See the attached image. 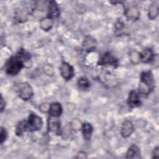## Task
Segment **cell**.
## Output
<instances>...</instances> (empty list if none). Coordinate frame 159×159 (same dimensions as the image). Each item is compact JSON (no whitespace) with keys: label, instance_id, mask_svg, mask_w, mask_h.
I'll list each match as a JSON object with an SVG mask.
<instances>
[{"label":"cell","instance_id":"obj_18","mask_svg":"<svg viewBox=\"0 0 159 159\" xmlns=\"http://www.w3.org/2000/svg\"><path fill=\"white\" fill-rule=\"evenodd\" d=\"M158 14V5L157 2H153L148 8V16L151 20L155 19Z\"/></svg>","mask_w":159,"mask_h":159},{"label":"cell","instance_id":"obj_21","mask_svg":"<svg viewBox=\"0 0 159 159\" xmlns=\"http://www.w3.org/2000/svg\"><path fill=\"white\" fill-rule=\"evenodd\" d=\"M129 58L130 61L135 65L140 61V53L136 50H132L129 53Z\"/></svg>","mask_w":159,"mask_h":159},{"label":"cell","instance_id":"obj_14","mask_svg":"<svg viewBox=\"0 0 159 159\" xmlns=\"http://www.w3.org/2000/svg\"><path fill=\"white\" fill-rule=\"evenodd\" d=\"M140 149L135 145H130L126 153L127 158H139L140 157Z\"/></svg>","mask_w":159,"mask_h":159},{"label":"cell","instance_id":"obj_24","mask_svg":"<svg viewBox=\"0 0 159 159\" xmlns=\"http://www.w3.org/2000/svg\"><path fill=\"white\" fill-rule=\"evenodd\" d=\"M7 136V132H6V129L4 127H1V134H0L1 144H2L3 142L6 140Z\"/></svg>","mask_w":159,"mask_h":159},{"label":"cell","instance_id":"obj_3","mask_svg":"<svg viewBox=\"0 0 159 159\" xmlns=\"http://www.w3.org/2000/svg\"><path fill=\"white\" fill-rule=\"evenodd\" d=\"M26 131L34 132L40 130L43 125L42 118L35 113H30L27 120H25Z\"/></svg>","mask_w":159,"mask_h":159},{"label":"cell","instance_id":"obj_4","mask_svg":"<svg viewBox=\"0 0 159 159\" xmlns=\"http://www.w3.org/2000/svg\"><path fill=\"white\" fill-rule=\"evenodd\" d=\"M18 94L20 98L24 101H27L32 98L34 91L32 86L27 83H22L18 88Z\"/></svg>","mask_w":159,"mask_h":159},{"label":"cell","instance_id":"obj_11","mask_svg":"<svg viewBox=\"0 0 159 159\" xmlns=\"http://www.w3.org/2000/svg\"><path fill=\"white\" fill-rule=\"evenodd\" d=\"M47 11V17L51 18L52 19L57 18L60 16V9L57 2L54 1H49Z\"/></svg>","mask_w":159,"mask_h":159},{"label":"cell","instance_id":"obj_7","mask_svg":"<svg viewBox=\"0 0 159 159\" xmlns=\"http://www.w3.org/2000/svg\"><path fill=\"white\" fill-rule=\"evenodd\" d=\"M127 104L131 108L139 107L141 104L139 93L137 91L135 90L130 91L127 98Z\"/></svg>","mask_w":159,"mask_h":159},{"label":"cell","instance_id":"obj_27","mask_svg":"<svg viewBox=\"0 0 159 159\" xmlns=\"http://www.w3.org/2000/svg\"><path fill=\"white\" fill-rule=\"evenodd\" d=\"M159 156V147L157 146L156 147L152 153V158H157Z\"/></svg>","mask_w":159,"mask_h":159},{"label":"cell","instance_id":"obj_23","mask_svg":"<svg viewBox=\"0 0 159 159\" xmlns=\"http://www.w3.org/2000/svg\"><path fill=\"white\" fill-rule=\"evenodd\" d=\"M82 124H83L81 122L80 120H78V119H74L71 122L70 125L72 129L75 130H79L81 129Z\"/></svg>","mask_w":159,"mask_h":159},{"label":"cell","instance_id":"obj_6","mask_svg":"<svg viewBox=\"0 0 159 159\" xmlns=\"http://www.w3.org/2000/svg\"><path fill=\"white\" fill-rule=\"evenodd\" d=\"M60 72L65 80H70L74 76L73 67L66 61H62L60 66Z\"/></svg>","mask_w":159,"mask_h":159},{"label":"cell","instance_id":"obj_2","mask_svg":"<svg viewBox=\"0 0 159 159\" xmlns=\"http://www.w3.org/2000/svg\"><path fill=\"white\" fill-rule=\"evenodd\" d=\"M154 88V78L150 71H143L140 75L139 85V93L143 95L149 94Z\"/></svg>","mask_w":159,"mask_h":159},{"label":"cell","instance_id":"obj_12","mask_svg":"<svg viewBox=\"0 0 159 159\" xmlns=\"http://www.w3.org/2000/svg\"><path fill=\"white\" fill-rule=\"evenodd\" d=\"M140 53V60L143 63H148L153 60L155 55L151 48H146Z\"/></svg>","mask_w":159,"mask_h":159},{"label":"cell","instance_id":"obj_17","mask_svg":"<svg viewBox=\"0 0 159 159\" xmlns=\"http://www.w3.org/2000/svg\"><path fill=\"white\" fill-rule=\"evenodd\" d=\"M40 26L45 31L50 30L53 26V19L47 16L43 17L40 21Z\"/></svg>","mask_w":159,"mask_h":159},{"label":"cell","instance_id":"obj_19","mask_svg":"<svg viewBox=\"0 0 159 159\" xmlns=\"http://www.w3.org/2000/svg\"><path fill=\"white\" fill-rule=\"evenodd\" d=\"M78 86L81 90H86L89 88L90 83L88 80L85 77H81L78 80Z\"/></svg>","mask_w":159,"mask_h":159},{"label":"cell","instance_id":"obj_9","mask_svg":"<svg viewBox=\"0 0 159 159\" xmlns=\"http://www.w3.org/2000/svg\"><path fill=\"white\" fill-rule=\"evenodd\" d=\"M126 18L131 21H135L139 19L140 16V12L138 8L135 6H130L128 7L124 12Z\"/></svg>","mask_w":159,"mask_h":159},{"label":"cell","instance_id":"obj_15","mask_svg":"<svg viewBox=\"0 0 159 159\" xmlns=\"http://www.w3.org/2000/svg\"><path fill=\"white\" fill-rule=\"evenodd\" d=\"M81 130L82 131V134L84 139L86 140H90L93 131V127L91 125V124L88 122L83 124Z\"/></svg>","mask_w":159,"mask_h":159},{"label":"cell","instance_id":"obj_22","mask_svg":"<svg viewBox=\"0 0 159 159\" xmlns=\"http://www.w3.org/2000/svg\"><path fill=\"white\" fill-rule=\"evenodd\" d=\"M43 71L44 73H45L48 76H52L53 75L55 71L53 66L50 64H46L43 67Z\"/></svg>","mask_w":159,"mask_h":159},{"label":"cell","instance_id":"obj_25","mask_svg":"<svg viewBox=\"0 0 159 159\" xmlns=\"http://www.w3.org/2000/svg\"><path fill=\"white\" fill-rule=\"evenodd\" d=\"M50 104L47 103V102H43L39 106V110L42 111V112H47L49 111Z\"/></svg>","mask_w":159,"mask_h":159},{"label":"cell","instance_id":"obj_1","mask_svg":"<svg viewBox=\"0 0 159 159\" xmlns=\"http://www.w3.org/2000/svg\"><path fill=\"white\" fill-rule=\"evenodd\" d=\"M30 60V54L24 48H20L14 56L10 57L6 63V73L9 75H17L26 63Z\"/></svg>","mask_w":159,"mask_h":159},{"label":"cell","instance_id":"obj_5","mask_svg":"<svg viewBox=\"0 0 159 159\" xmlns=\"http://www.w3.org/2000/svg\"><path fill=\"white\" fill-rule=\"evenodd\" d=\"M117 59L111 52H105L104 54H102L98 61V65L102 66L108 65L116 67L117 66Z\"/></svg>","mask_w":159,"mask_h":159},{"label":"cell","instance_id":"obj_26","mask_svg":"<svg viewBox=\"0 0 159 159\" xmlns=\"http://www.w3.org/2000/svg\"><path fill=\"white\" fill-rule=\"evenodd\" d=\"M115 27H116V29L117 31H121L124 27V24L122 21L119 20L116 22Z\"/></svg>","mask_w":159,"mask_h":159},{"label":"cell","instance_id":"obj_29","mask_svg":"<svg viewBox=\"0 0 159 159\" xmlns=\"http://www.w3.org/2000/svg\"><path fill=\"white\" fill-rule=\"evenodd\" d=\"M86 154H85L84 152H80L79 154H77L76 156V158H86Z\"/></svg>","mask_w":159,"mask_h":159},{"label":"cell","instance_id":"obj_13","mask_svg":"<svg viewBox=\"0 0 159 159\" xmlns=\"http://www.w3.org/2000/svg\"><path fill=\"white\" fill-rule=\"evenodd\" d=\"M63 112V109L59 102H53L50 104L49 109V115L51 117H58L61 116Z\"/></svg>","mask_w":159,"mask_h":159},{"label":"cell","instance_id":"obj_10","mask_svg":"<svg viewBox=\"0 0 159 159\" xmlns=\"http://www.w3.org/2000/svg\"><path fill=\"white\" fill-rule=\"evenodd\" d=\"M134 130V125L130 120H126L123 122L120 129V134L123 137H129L132 135Z\"/></svg>","mask_w":159,"mask_h":159},{"label":"cell","instance_id":"obj_28","mask_svg":"<svg viewBox=\"0 0 159 159\" xmlns=\"http://www.w3.org/2000/svg\"><path fill=\"white\" fill-rule=\"evenodd\" d=\"M5 104H6V102H5V101L4 100V99H3V98H2V95H1V102H0L1 112L3 111V110H4V107H5Z\"/></svg>","mask_w":159,"mask_h":159},{"label":"cell","instance_id":"obj_8","mask_svg":"<svg viewBox=\"0 0 159 159\" xmlns=\"http://www.w3.org/2000/svg\"><path fill=\"white\" fill-rule=\"evenodd\" d=\"M48 129L49 131L55 134H60V121L58 120V117L50 116L48 120Z\"/></svg>","mask_w":159,"mask_h":159},{"label":"cell","instance_id":"obj_20","mask_svg":"<svg viewBox=\"0 0 159 159\" xmlns=\"http://www.w3.org/2000/svg\"><path fill=\"white\" fill-rule=\"evenodd\" d=\"M26 131V129H25V120L20 121L17 125L16 127V130H15V134L17 135V136H20L22 135Z\"/></svg>","mask_w":159,"mask_h":159},{"label":"cell","instance_id":"obj_16","mask_svg":"<svg viewBox=\"0 0 159 159\" xmlns=\"http://www.w3.org/2000/svg\"><path fill=\"white\" fill-rule=\"evenodd\" d=\"M96 40L91 36H86L83 41V48L88 51H90L95 48Z\"/></svg>","mask_w":159,"mask_h":159}]
</instances>
